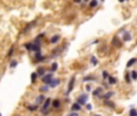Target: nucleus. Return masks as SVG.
<instances>
[{
    "label": "nucleus",
    "instance_id": "3",
    "mask_svg": "<svg viewBox=\"0 0 137 116\" xmlns=\"http://www.w3.org/2000/svg\"><path fill=\"white\" fill-rule=\"evenodd\" d=\"M74 82H75V76H72V79H70V81H69V83H68V89H67L66 94H68L69 92H72V91H73V87H74Z\"/></svg>",
    "mask_w": 137,
    "mask_h": 116
},
{
    "label": "nucleus",
    "instance_id": "1",
    "mask_svg": "<svg viewBox=\"0 0 137 116\" xmlns=\"http://www.w3.org/2000/svg\"><path fill=\"white\" fill-rule=\"evenodd\" d=\"M24 47L27 48V50H29V51H34V52H36V53H39V51H40V46H39V45H35V44H33V42H28V44H26Z\"/></svg>",
    "mask_w": 137,
    "mask_h": 116
},
{
    "label": "nucleus",
    "instance_id": "17",
    "mask_svg": "<svg viewBox=\"0 0 137 116\" xmlns=\"http://www.w3.org/2000/svg\"><path fill=\"white\" fill-rule=\"evenodd\" d=\"M57 68H58V64H57L56 62H54V63H52V65H51V68H50V70H51V74H52V73H55L56 70H57Z\"/></svg>",
    "mask_w": 137,
    "mask_h": 116
},
{
    "label": "nucleus",
    "instance_id": "19",
    "mask_svg": "<svg viewBox=\"0 0 137 116\" xmlns=\"http://www.w3.org/2000/svg\"><path fill=\"white\" fill-rule=\"evenodd\" d=\"M108 83H110V85H115V83H117V79H115L114 76H109V77H108Z\"/></svg>",
    "mask_w": 137,
    "mask_h": 116
},
{
    "label": "nucleus",
    "instance_id": "22",
    "mask_svg": "<svg viewBox=\"0 0 137 116\" xmlns=\"http://www.w3.org/2000/svg\"><path fill=\"white\" fill-rule=\"evenodd\" d=\"M27 109L30 110V111H35V110L38 109V106H36V105H28Z\"/></svg>",
    "mask_w": 137,
    "mask_h": 116
},
{
    "label": "nucleus",
    "instance_id": "29",
    "mask_svg": "<svg viewBox=\"0 0 137 116\" xmlns=\"http://www.w3.org/2000/svg\"><path fill=\"white\" fill-rule=\"evenodd\" d=\"M97 4H98V1H97V0H94V1H91V3H90V7L97 6Z\"/></svg>",
    "mask_w": 137,
    "mask_h": 116
},
{
    "label": "nucleus",
    "instance_id": "33",
    "mask_svg": "<svg viewBox=\"0 0 137 116\" xmlns=\"http://www.w3.org/2000/svg\"><path fill=\"white\" fill-rule=\"evenodd\" d=\"M41 92H46V91H49V86H42V87H40Z\"/></svg>",
    "mask_w": 137,
    "mask_h": 116
},
{
    "label": "nucleus",
    "instance_id": "2",
    "mask_svg": "<svg viewBox=\"0 0 137 116\" xmlns=\"http://www.w3.org/2000/svg\"><path fill=\"white\" fill-rule=\"evenodd\" d=\"M51 103H52V100H51L50 98H48V99H45V102H44V104H42V106H41V112L46 114V112H48V109L50 108V105H51Z\"/></svg>",
    "mask_w": 137,
    "mask_h": 116
},
{
    "label": "nucleus",
    "instance_id": "34",
    "mask_svg": "<svg viewBox=\"0 0 137 116\" xmlns=\"http://www.w3.org/2000/svg\"><path fill=\"white\" fill-rule=\"evenodd\" d=\"M86 109L89 110V111L90 110H92V105H91V104H86Z\"/></svg>",
    "mask_w": 137,
    "mask_h": 116
},
{
    "label": "nucleus",
    "instance_id": "11",
    "mask_svg": "<svg viewBox=\"0 0 137 116\" xmlns=\"http://www.w3.org/2000/svg\"><path fill=\"white\" fill-rule=\"evenodd\" d=\"M45 59V57L42 55H40V53H36V56H35V59H34V62L35 63H38V62H42Z\"/></svg>",
    "mask_w": 137,
    "mask_h": 116
},
{
    "label": "nucleus",
    "instance_id": "5",
    "mask_svg": "<svg viewBox=\"0 0 137 116\" xmlns=\"http://www.w3.org/2000/svg\"><path fill=\"white\" fill-rule=\"evenodd\" d=\"M86 100H87V96L86 94H81V96L78 98V104L79 105H82V104H86Z\"/></svg>",
    "mask_w": 137,
    "mask_h": 116
},
{
    "label": "nucleus",
    "instance_id": "16",
    "mask_svg": "<svg viewBox=\"0 0 137 116\" xmlns=\"http://www.w3.org/2000/svg\"><path fill=\"white\" fill-rule=\"evenodd\" d=\"M36 104H41V103L45 102V97L42 96V94H40V96H38V98H36Z\"/></svg>",
    "mask_w": 137,
    "mask_h": 116
},
{
    "label": "nucleus",
    "instance_id": "24",
    "mask_svg": "<svg viewBox=\"0 0 137 116\" xmlns=\"http://www.w3.org/2000/svg\"><path fill=\"white\" fill-rule=\"evenodd\" d=\"M82 80H84V81H92V80H95V77H94V76H85Z\"/></svg>",
    "mask_w": 137,
    "mask_h": 116
},
{
    "label": "nucleus",
    "instance_id": "32",
    "mask_svg": "<svg viewBox=\"0 0 137 116\" xmlns=\"http://www.w3.org/2000/svg\"><path fill=\"white\" fill-rule=\"evenodd\" d=\"M106 104H107V105H109L110 108H114V103H113V102H109V100H106Z\"/></svg>",
    "mask_w": 137,
    "mask_h": 116
},
{
    "label": "nucleus",
    "instance_id": "27",
    "mask_svg": "<svg viewBox=\"0 0 137 116\" xmlns=\"http://www.w3.org/2000/svg\"><path fill=\"white\" fill-rule=\"evenodd\" d=\"M125 81L127 82V83H130V82H131V77H130V74H129V73L125 75Z\"/></svg>",
    "mask_w": 137,
    "mask_h": 116
},
{
    "label": "nucleus",
    "instance_id": "10",
    "mask_svg": "<svg viewBox=\"0 0 137 116\" xmlns=\"http://www.w3.org/2000/svg\"><path fill=\"white\" fill-rule=\"evenodd\" d=\"M124 33V38H123V40L124 41H130L131 40V34L130 33H127V32H125V30H121Z\"/></svg>",
    "mask_w": 137,
    "mask_h": 116
},
{
    "label": "nucleus",
    "instance_id": "21",
    "mask_svg": "<svg viewBox=\"0 0 137 116\" xmlns=\"http://www.w3.org/2000/svg\"><path fill=\"white\" fill-rule=\"evenodd\" d=\"M35 23H36V21H33V22H32V24H29V26H27V27H26L24 29H23V33H26L27 30H29V28H32V27H33V26L35 24Z\"/></svg>",
    "mask_w": 137,
    "mask_h": 116
},
{
    "label": "nucleus",
    "instance_id": "14",
    "mask_svg": "<svg viewBox=\"0 0 137 116\" xmlns=\"http://www.w3.org/2000/svg\"><path fill=\"white\" fill-rule=\"evenodd\" d=\"M80 109H81V105H79L78 103H74L73 105H72V110L75 112V111H80Z\"/></svg>",
    "mask_w": 137,
    "mask_h": 116
},
{
    "label": "nucleus",
    "instance_id": "26",
    "mask_svg": "<svg viewBox=\"0 0 137 116\" xmlns=\"http://www.w3.org/2000/svg\"><path fill=\"white\" fill-rule=\"evenodd\" d=\"M14 51H15V47L12 46V47L9 50V52H7V57H11V56H12V53H14Z\"/></svg>",
    "mask_w": 137,
    "mask_h": 116
},
{
    "label": "nucleus",
    "instance_id": "30",
    "mask_svg": "<svg viewBox=\"0 0 137 116\" xmlns=\"http://www.w3.org/2000/svg\"><path fill=\"white\" fill-rule=\"evenodd\" d=\"M36 77H38V75H36V73H33V74H32V82H35V80H36Z\"/></svg>",
    "mask_w": 137,
    "mask_h": 116
},
{
    "label": "nucleus",
    "instance_id": "37",
    "mask_svg": "<svg viewBox=\"0 0 137 116\" xmlns=\"http://www.w3.org/2000/svg\"><path fill=\"white\" fill-rule=\"evenodd\" d=\"M95 116H100V115H95Z\"/></svg>",
    "mask_w": 137,
    "mask_h": 116
},
{
    "label": "nucleus",
    "instance_id": "20",
    "mask_svg": "<svg viewBox=\"0 0 137 116\" xmlns=\"http://www.w3.org/2000/svg\"><path fill=\"white\" fill-rule=\"evenodd\" d=\"M130 77H131V80H137V71H136V70H133V71H131Z\"/></svg>",
    "mask_w": 137,
    "mask_h": 116
},
{
    "label": "nucleus",
    "instance_id": "8",
    "mask_svg": "<svg viewBox=\"0 0 137 116\" xmlns=\"http://www.w3.org/2000/svg\"><path fill=\"white\" fill-rule=\"evenodd\" d=\"M36 75L42 77V76L45 75V68H44V67H39L38 70H36Z\"/></svg>",
    "mask_w": 137,
    "mask_h": 116
},
{
    "label": "nucleus",
    "instance_id": "13",
    "mask_svg": "<svg viewBox=\"0 0 137 116\" xmlns=\"http://www.w3.org/2000/svg\"><path fill=\"white\" fill-rule=\"evenodd\" d=\"M112 44L114 45V46H121V42L119 40V38L115 36V38H113V41H112Z\"/></svg>",
    "mask_w": 137,
    "mask_h": 116
},
{
    "label": "nucleus",
    "instance_id": "38",
    "mask_svg": "<svg viewBox=\"0 0 137 116\" xmlns=\"http://www.w3.org/2000/svg\"><path fill=\"white\" fill-rule=\"evenodd\" d=\"M0 116H1V114H0Z\"/></svg>",
    "mask_w": 137,
    "mask_h": 116
},
{
    "label": "nucleus",
    "instance_id": "15",
    "mask_svg": "<svg viewBox=\"0 0 137 116\" xmlns=\"http://www.w3.org/2000/svg\"><path fill=\"white\" fill-rule=\"evenodd\" d=\"M51 105H52L55 109H58V108H60V105H61V102H60L58 99H55V100H52Z\"/></svg>",
    "mask_w": 137,
    "mask_h": 116
},
{
    "label": "nucleus",
    "instance_id": "7",
    "mask_svg": "<svg viewBox=\"0 0 137 116\" xmlns=\"http://www.w3.org/2000/svg\"><path fill=\"white\" fill-rule=\"evenodd\" d=\"M102 92H103V87H98V88H96L94 92H92V96L94 97H100V96H102Z\"/></svg>",
    "mask_w": 137,
    "mask_h": 116
},
{
    "label": "nucleus",
    "instance_id": "25",
    "mask_svg": "<svg viewBox=\"0 0 137 116\" xmlns=\"http://www.w3.org/2000/svg\"><path fill=\"white\" fill-rule=\"evenodd\" d=\"M17 64H18V63H17V61H11V63H10V67H11V68H16V67H17Z\"/></svg>",
    "mask_w": 137,
    "mask_h": 116
},
{
    "label": "nucleus",
    "instance_id": "12",
    "mask_svg": "<svg viewBox=\"0 0 137 116\" xmlns=\"http://www.w3.org/2000/svg\"><path fill=\"white\" fill-rule=\"evenodd\" d=\"M60 39H61L60 35H54V36L50 39V42H51V44H57V42L60 41Z\"/></svg>",
    "mask_w": 137,
    "mask_h": 116
},
{
    "label": "nucleus",
    "instance_id": "6",
    "mask_svg": "<svg viewBox=\"0 0 137 116\" xmlns=\"http://www.w3.org/2000/svg\"><path fill=\"white\" fill-rule=\"evenodd\" d=\"M113 94H114V92H113V91H110V92L106 93V94H102V96H100L98 98H100V99H106V100H108V99H109V98L113 96Z\"/></svg>",
    "mask_w": 137,
    "mask_h": 116
},
{
    "label": "nucleus",
    "instance_id": "4",
    "mask_svg": "<svg viewBox=\"0 0 137 116\" xmlns=\"http://www.w3.org/2000/svg\"><path fill=\"white\" fill-rule=\"evenodd\" d=\"M41 80H42V82H45V83H50V82L54 80V77H52V74L50 73V74H46V75H44L42 77H41Z\"/></svg>",
    "mask_w": 137,
    "mask_h": 116
},
{
    "label": "nucleus",
    "instance_id": "9",
    "mask_svg": "<svg viewBox=\"0 0 137 116\" xmlns=\"http://www.w3.org/2000/svg\"><path fill=\"white\" fill-rule=\"evenodd\" d=\"M58 83H60V79H55V80H52V81L49 83V87H50V88H54V87H56Z\"/></svg>",
    "mask_w": 137,
    "mask_h": 116
},
{
    "label": "nucleus",
    "instance_id": "35",
    "mask_svg": "<svg viewBox=\"0 0 137 116\" xmlns=\"http://www.w3.org/2000/svg\"><path fill=\"white\" fill-rule=\"evenodd\" d=\"M91 86H90V85H87V86H86V91H87V92H91Z\"/></svg>",
    "mask_w": 137,
    "mask_h": 116
},
{
    "label": "nucleus",
    "instance_id": "31",
    "mask_svg": "<svg viewBox=\"0 0 137 116\" xmlns=\"http://www.w3.org/2000/svg\"><path fill=\"white\" fill-rule=\"evenodd\" d=\"M91 63H92L94 65H96V64H97V59H96V57H91Z\"/></svg>",
    "mask_w": 137,
    "mask_h": 116
},
{
    "label": "nucleus",
    "instance_id": "36",
    "mask_svg": "<svg viewBox=\"0 0 137 116\" xmlns=\"http://www.w3.org/2000/svg\"><path fill=\"white\" fill-rule=\"evenodd\" d=\"M68 116H78V115H76V112H72V114H69Z\"/></svg>",
    "mask_w": 137,
    "mask_h": 116
},
{
    "label": "nucleus",
    "instance_id": "23",
    "mask_svg": "<svg viewBox=\"0 0 137 116\" xmlns=\"http://www.w3.org/2000/svg\"><path fill=\"white\" fill-rule=\"evenodd\" d=\"M102 76H103V79H104V80H107V79L109 77V74H108V71H107V70H104V71L102 73Z\"/></svg>",
    "mask_w": 137,
    "mask_h": 116
},
{
    "label": "nucleus",
    "instance_id": "28",
    "mask_svg": "<svg viewBox=\"0 0 137 116\" xmlns=\"http://www.w3.org/2000/svg\"><path fill=\"white\" fill-rule=\"evenodd\" d=\"M136 115H137V110L132 108V109L130 110V116H136Z\"/></svg>",
    "mask_w": 137,
    "mask_h": 116
},
{
    "label": "nucleus",
    "instance_id": "39",
    "mask_svg": "<svg viewBox=\"0 0 137 116\" xmlns=\"http://www.w3.org/2000/svg\"><path fill=\"white\" fill-rule=\"evenodd\" d=\"M136 116H137V115H136Z\"/></svg>",
    "mask_w": 137,
    "mask_h": 116
},
{
    "label": "nucleus",
    "instance_id": "18",
    "mask_svg": "<svg viewBox=\"0 0 137 116\" xmlns=\"http://www.w3.org/2000/svg\"><path fill=\"white\" fill-rule=\"evenodd\" d=\"M136 62H137V58H131L130 61L127 62V64H126V67H127V68H130L131 65H133V64H135Z\"/></svg>",
    "mask_w": 137,
    "mask_h": 116
}]
</instances>
